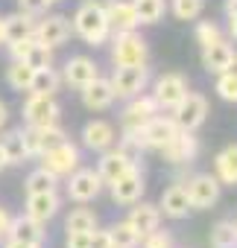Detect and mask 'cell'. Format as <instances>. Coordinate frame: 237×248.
<instances>
[{"instance_id":"8d00e7d4","label":"cell","mask_w":237,"mask_h":248,"mask_svg":"<svg viewBox=\"0 0 237 248\" xmlns=\"http://www.w3.org/2000/svg\"><path fill=\"white\" fill-rule=\"evenodd\" d=\"M196 44L205 50V47H211V44H217L220 38H222V32H220V27L214 24V21H199L196 24Z\"/></svg>"},{"instance_id":"f546056e","label":"cell","mask_w":237,"mask_h":248,"mask_svg":"<svg viewBox=\"0 0 237 248\" xmlns=\"http://www.w3.org/2000/svg\"><path fill=\"white\" fill-rule=\"evenodd\" d=\"M211 248H237V222L220 219L211 228Z\"/></svg>"},{"instance_id":"7bdbcfd3","label":"cell","mask_w":237,"mask_h":248,"mask_svg":"<svg viewBox=\"0 0 237 248\" xmlns=\"http://www.w3.org/2000/svg\"><path fill=\"white\" fill-rule=\"evenodd\" d=\"M91 248H114V245H111V233L94 228V231H91Z\"/></svg>"},{"instance_id":"cb8c5ba5","label":"cell","mask_w":237,"mask_h":248,"mask_svg":"<svg viewBox=\"0 0 237 248\" xmlns=\"http://www.w3.org/2000/svg\"><path fill=\"white\" fill-rule=\"evenodd\" d=\"M126 222L144 236V233H150V231H155L158 225H161V210H158V204H147V202H135L132 204V210H129V216H126Z\"/></svg>"},{"instance_id":"ab89813d","label":"cell","mask_w":237,"mask_h":248,"mask_svg":"<svg viewBox=\"0 0 237 248\" xmlns=\"http://www.w3.org/2000/svg\"><path fill=\"white\" fill-rule=\"evenodd\" d=\"M50 6H53L50 0H18V12H27V15H33V18L47 15Z\"/></svg>"},{"instance_id":"30bf717a","label":"cell","mask_w":237,"mask_h":248,"mask_svg":"<svg viewBox=\"0 0 237 248\" xmlns=\"http://www.w3.org/2000/svg\"><path fill=\"white\" fill-rule=\"evenodd\" d=\"M79 161H82V158H79V149H76L70 140H62L59 146L41 152V167L50 170V172L59 175V178H68L70 172H76V170H79Z\"/></svg>"},{"instance_id":"f907efd6","label":"cell","mask_w":237,"mask_h":248,"mask_svg":"<svg viewBox=\"0 0 237 248\" xmlns=\"http://www.w3.org/2000/svg\"><path fill=\"white\" fill-rule=\"evenodd\" d=\"M9 161H6V152H3V143H0V170H6Z\"/></svg>"},{"instance_id":"7a4b0ae2","label":"cell","mask_w":237,"mask_h":248,"mask_svg":"<svg viewBox=\"0 0 237 248\" xmlns=\"http://www.w3.org/2000/svg\"><path fill=\"white\" fill-rule=\"evenodd\" d=\"M147 59H150V47L135 30L132 32H111V62H114V67L147 64Z\"/></svg>"},{"instance_id":"e575fe53","label":"cell","mask_w":237,"mask_h":248,"mask_svg":"<svg viewBox=\"0 0 237 248\" xmlns=\"http://www.w3.org/2000/svg\"><path fill=\"white\" fill-rule=\"evenodd\" d=\"M205 9V0H170V12L176 21H196Z\"/></svg>"},{"instance_id":"d6a6232c","label":"cell","mask_w":237,"mask_h":248,"mask_svg":"<svg viewBox=\"0 0 237 248\" xmlns=\"http://www.w3.org/2000/svg\"><path fill=\"white\" fill-rule=\"evenodd\" d=\"M108 233H111V245H114V248H138V245H141V233H138L126 219L117 222V225H111Z\"/></svg>"},{"instance_id":"c3c4849f","label":"cell","mask_w":237,"mask_h":248,"mask_svg":"<svg viewBox=\"0 0 237 248\" xmlns=\"http://www.w3.org/2000/svg\"><path fill=\"white\" fill-rule=\"evenodd\" d=\"M228 35L237 41V18H228Z\"/></svg>"},{"instance_id":"d4e9b609","label":"cell","mask_w":237,"mask_h":248,"mask_svg":"<svg viewBox=\"0 0 237 248\" xmlns=\"http://www.w3.org/2000/svg\"><path fill=\"white\" fill-rule=\"evenodd\" d=\"M35 24H38V18H33V15H27V12L6 15V18H3L6 44H15V41H21V38H35Z\"/></svg>"},{"instance_id":"6da1fadb","label":"cell","mask_w":237,"mask_h":248,"mask_svg":"<svg viewBox=\"0 0 237 248\" xmlns=\"http://www.w3.org/2000/svg\"><path fill=\"white\" fill-rule=\"evenodd\" d=\"M70 27H73V32H76L85 44H91V47H100V44H105V41L111 38V27H108L105 9H97V6H88V3H82V6L76 9Z\"/></svg>"},{"instance_id":"7dc6e473","label":"cell","mask_w":237,"mask_h":248,"mask_svg":"<svg viewBox=\"0 0 237 248\" xmlns=\"http://www.w3.org/2000/svg\"><path fill=\"white\" fill-rule=\"evenodd\" d=\"M3 248H33V245H24V242H18V239H3Z\"/></svg>"},{"instance_id":"60d3db41","label":"cell","mask_w":237,"mask_h":248,"mask_svg":"<svg viewBox=\"0 0 237 248\" xmlns=\"http://www.w3.org/2000/svg\"><path fill=\"white\" fill-rule=\"evenodd\" d=\"M33 44H35V38H21V41L9 44V56H12V62H24L27 53L33 50Z\"/></svg>"},{"instance_id":"ffe728a7","label":"cell","mask_w":237,"mask_h":248,"mask_svg":"<svg viewBox=\"0 0 237 248\" xmlns=\"http://www.w3.org/2000/svg\"><path fill=\"white\" fill-rule=\"evenodd\" d=\"M9 239H18L24 245H33V248H41L44 239H47V231L41 222L30 219L27 213L24 216H12V225H9Z\"/></svg>"},{"instance_id":"1f68e13d","label":"cell","mask_w":237,"mask_h":248,"mask_svg":"<svg viewBox=\"0 0 237 248\" xmlns=\"http://www.w3.org/2000/svg\"><path fill=\"white\" fill-rule=\"evenodd\" d=\"M33 76H35V67H30L27 62H12L6 67V82L12 91H30Z\"/></svg>"},{"instance_id":"5bb4252c","label":"cell","mask_w":237,"mask_h":248,"mask_svg":"<svg viewBox=\"0 0 237 248\" xmlns=\"http://www.w3.org/2000/svg\"><path fill=\"white\" fill-rule=\"evenodd\" d=\"M161 158L167 161V164H173V167H187V164H193L196 161V155H199V140L193 138V132H179L170 143H164L161 149Z\"/></svg>"},{"instance_id":"3957f363","label":"cell","mask_w":237,"mask_h":248,"mask_svg":"<svg viewBox=\"0 0 237 248\" xmlns=\"http://www.w3.org/2000/svg\"><path fill=\"white\" fill-rule=\"evenodd\" d=\"M179 135V126H176V120L167 117V114H155L144 129L132 132V138L138 140V146L147 152V149H161L164 143H170L173 138Z\"/></svg>"},{"instance_id":"ac0fdd59","label":"cell","mask_w":237,"mask_h":248,"mask_svg":"<svg viewBox=\"0 0 237 248\" xmlns=\"http://www.w3.org/2000/svg\"><path fill=\"white\" fill-rule=\"evenodd\" d=\"M105 18H108L111 32H132V30L141 27L132 0H111V3L105 6Z\"/></svg>"},{"instance_id":"83f0119b","label":"cell","mask_w":237,"mask_h":248,"mask_svg":"<svg viewBox=\"0 0 237 248\" xmlns=\"http://www.w3.org/2000/svg\"><path fill=\"white\" fill-rule=\"evenodd\" d=\"M59 88H62V73L50 64V67L35 70L33 85H30V93H47V96H56V91H59Z\"/></svg>"},{"instance_id":"7402d4cb","label":"cell","mask_w":237,"mask_h":248,"mask_svg":"<svg viewBox=\"0 0 237 248\" xmlns=\"http://www.w3.org/2000/svg\"><path fill=\"white\" fill-rule=\"evenodd\" d=\"M158 210L170 219H185L193 207H190V199H187V190L185 184H170L164 193H161V202H158Z\"/></svg>"},{"instance_id":"f1b7e54d","label":"cell","mask_w":237,"mask_h":248,"mask_svg":"<svg viewBox=\"0 0 237 248\" xmlns=\"http://www.w3.org/2000/svg\"><path fill=\"white\" fill-rule=\"evenodd\" d=\"M24 190H27V196H33V193H50V190H59V175H53L50 170L38 167V170H33V172L27 175Z\"/></svg>"},{"instance_id":"9c48e42d","label":"cell","mask_w":237,"mask_h":248,"mask_svg":"<svg viewBox=\"0 0 237 248\" xmlns=\"http://www.w3.org/2000/svg\"><path fill=\"white\" fill-rule=\"evenodd\" d=\"M21 114H24L27 126H53V123H59L62 108L47 93H30L27 102H24V108H21Z\"/></svg>"},{"instance_id":"8992f818","label":"cell","mask_w":237,"mask_h":248,"mask_svg":"<svg viewBox=\"0 0 237 248\" xmlns=\"http://www.w3.org/2000/svg\"><path fill=\"white\" fill-rule=\"evenodd\" d=\"M155 114H158V105H155L152 93H150V96H147V93L132 96V99L126 102L123 114H120V135H132V132L144 129Z\"/></svg>"},{"instance_id":"db71d44e","label":"cell","mask_w":237,"mask_h":248,"mask_svg":"<svg viewBox=\"0 0 237 248\" xmlns=\"http://www.w3.org/2000/svg\"><path fill=\"white\" fill-rule=\"evenodd\" d=\"M50 3H62V0H50Z\"/></svg>"},{"instance_id":"484cf974","label":"cell","mask_w":237,"mask_h":248,"mask_svg":"<svg viewBox=\"0 0 237 248\" xmlns=\"http://www.w3.org/2000/svg\"><path fill=\"white\" fill-rule=\"evenodd\" d=\"M214 175L220 178L222 187H234V184H237V143L225 146V149L214 158Z\"/></svg>"},{"instance_id":"e0dca14e","label":"cell","mask_w":237,"mask_h":248,"mask_svg":"<svg viewBox=\"0 0 237 248\" xmlns=\"http://www.w3.org/2000/svg\"><path fill=\"white\" fill-rule=\"evenodd\" d=\"M82 143L91 152H105L117 143V132L108 120H91L82 126Z\"/></svg>"},{"instance_id":"4316f807","label":"cell","mask_w":237,"mask_h":248,"mask_svg":"<svg viewBox=\"0 0 237 248\" xmlns=\"http://www.w3.org/2000/svg\"><path fill=\"white\" fill-rule=\"evenodd\" d=\"M0 143H3V152H6L9 167H21V164L30 161V152L24 146V132L21 129H12L6 138H0Z\"/></svg>"},{"instance_id":"f6af8a7d","label":"cell","mask_w":237,"mask_h":248,"mask_svg":"<svg viewBox=\"0 0 237 248\" xmlns=\"http://www.w3.org/2000/svg\"><path fill=\"white\" fill-rule=\"evenodd\" d=\"M6 123H9V105H6L3 99H0V129H3Z\"/></svg>"},{"instance_id":"ba28073f","label":"cell","mask_w":237,"mask_h":248,"mask_svg":"<svg viewBox=\"0 0 237 248\" xmlns=\"http://www.w3.org/2000/svg\"><path fill=\"white\" fill-rule=\"evenodd\" d=\"M102 187H105V181L100 178L97 170L79 167L76 172L68 175V199H73V202H79V204L94 202V199L102 193Z\"/></svg>"},{"instance_id":"5b68a950","label":"cell","mask_w":237,"mask_h":248,"mask_svg":"<svg viewBox=\"0 0 237 248\" xmlns=\"http://www.w3.org/2000/svg\"><path fill=\"white\" fill-rule=\"evenodd\" d=\"M170 117L176 120L179 132H196L202 123H205V117H208V99H205L202 93L187 91L185 99L170 111Z\"/></svg>"},{"instance_id":"ee69618b","label":"cell","mask_w":237,"mask_h":248,"mask_svg":"<svg viewBox=\"0 0 237 248\" xmlns=\"http://www.w3.org/2000/svg\"><path fill=\"white\" fill-rule=\"evenodd\" d=\"M9 225H12V213L6 207H0V242L9 236Z\"/></svg>"},{"instance_id":"8fae6325","label":"cell","mask_w":237,"mask_h":248,"mask_svg":"<svg viewBox=\"0 0 237 248\" xmlns=\"http://www.w3.org/2000/svg\"><path fill=\"white\" fill-rule=\"evenodd\" d=\"M70 32H73L70 18L56 15V12H53V15H41V18H38V24H35V41H38V44H44V47H50V50H56V47L68 44Z\"/></svg>"},{"instance_id":"816d5d0a","label":"cell","mask_w":237,"mask_h":248,"mask_svg":"<svg viewBox=\"0 0 237 248\" xmlns=\"http://www.w3.org/2000/svg\"><path fill=\"white\" fill-rule=\"evenodd\" d=\"M0 44H6V27H3V18H0Z\"/></svg>"},{"instance_id":"2e32d148","label":"cell","mask_w":237,"mask_h":248,"mask_svg":"<svg viewBox=\"0 0 237 248\" xmlns=\"http://www.w3.org/2000/svg\"><path fill=\"white\" fill-rule=\"evenodd\" d=\"M132 167H138V161L132 158V155H126L120 146H111V149H105V152H100V164H97V172H100V178L105 181V184H114L120 175H126Z\"/></svg>"},{"instance_id":"74e56055","label":"cell","mask_w":237,"mask_h":248,"mask_svg":"<svg viewBox=\"0 0 237 248\" xmlns=\"http://www.w3.org/2000/svg\"><path fill=\"white\" fill-rule=\"evenodd\" d=\"M30 67H35V70H41V67H50L53 64V50L50 47H44V44H33V50L27 53V59H24Z\"/></svg>"},{"instance_id":"44dd1931","label":"cell","mask_w":237,"mask_h":248,"mask_svg":"<svg viewBox=\"0 0 237 248\" xmlns=\"http://www.w3.org/2000/svg\"><path fill=\"white\" fill-rule=\"evenodd\" d=\"M82 105L88 108V111H105V108H111V102L117 99L114 96V88H111V79H102V76H97L91 85H85L82 91Z\"/></svg>"},{"instance_id":"d590c367","label":"cell","mask_w":237,"mask_h":248,"mask_svg":"<svg viewBox=\"0 0 237 248\" xmlns=\"http://www.w3.org/2000/svg\"><path fill=\"white\" fill-rule=\"evenodd\" d=\"M214 91H217L220 99H225V102H237V73H231V70L220 73Z\"/></svg>"},{"instance_id":"836d02e7","label":"cell","mask_w":237,"mask_h":248,"mask_svg":"<svg viewBox=\"0 0 237 248\" xmlns=\"http://www.w3.org/2000/svg\"><path fill=\"white\" fill-rule=\"evenodd\" d=\"M97 228V213L88 210V207H73L65 219V231L73 233V231H94Z\"/></svg>"},{"instance_id":"4fadbf2b","label":"cell","mask_w":237,"mask_h":248,"mask_svg":"<svg viewBox=\"0 0 237 248\" xmlns=\"http://www.w3.org/2000/svg\"><path fill=\"white\" fill-rule=\"evenodd\" d=\"M111 187V202L114 204H120V207H132L135 202L144 199V190H147V181H144V172L141 167H132L126 175H120Z\"/></svg>"},{"instance_id":"4dcf8cb0","label":"cell","mask_w":237,"mask_h":248,"mask_svg":"<svg viewBox=\"0 0 237 248\" xmlns=\"http://www.w3.org/2000/svg\"><path fill=\"white\" fill-rule=\"evenodd\" d=\"M132 6H135L138 21H141L144 27L158 24V21L164 18V12H167V3H164V0H132Z\"/></svg>"},{"instance_id":"277c9868","label":"cell","mask_w":237,"mask_h":248,"mask_svg":"<svg viewBox=\"0 0 237 248\" xmlns=\"http://www.w3.org/2000/svg\"><path fill=\"white\" fill-rule=\"evenodd\" d=\"M185 190H187V199H190V207L193 210H208L220 202V178L211 175V172H196L185 181Z\"/></svg>"},{"instance_id":"b9f144b4","label":"cell","mask_w":237,"mask_h":248,"mask_svg":"<svg viewBox=\"0 0 237 248\" xmlns=\"http://www.w3.org/2000/svg\"><path fill=\"white\" fill-rule=\"evenodd\" d=\"M65 248H91V231H73L65 236Z\"/></svg>"},{"instance_id":"9a60e30c","label":"cell","mask_w":237,"mask_h":248,"mask_svg":"<svg viewBox=\"0 0 237 248\" xmlns=\"http://www.w3.org/2000/svg\"><path fill=\"white\" fill-rule=\"evenodd\" d=\"M97 76H100V64L94 59H88V56H70L65 62V67H62V82L70 85V88H76V91H82L85 85H91Z\"/></svg>"},{"instance_id":"7c38bea8","label":"cell","mask_w":237,"mask_h":248,"mask_svg":"<svg viewBox=\"0 0 237 248\" xmlns=\"http://www.w3.org/2000/svg\"><path fill=\"white\" fill-rule=\"evenodd\" d=\"M187 93V79L182 73H164L155 79V88H152V99L158 105V111H173Z\"/></svg>"},{"instance_id":"f35d334b","label":"cell","mask_w":237,"mask_h":248,"mask_svg":"<svg viewBox=\"0 0 237 248\" xmlns=\"http://www.w3.org/2000/svg\"><path fill=\"white\" fill-rule=\"evenodd\" d=\"M141 248H173V236L170 231H161V225L150 233L141 236Z\"/></svg>"},{"instance_id":"681fc988","label":"cell","mask_w":237,"mask_h":248,"mask_svg":"<svg viewBox=\"0 0 237 248\" xmlns=\"http://www.w3.org/2000/svg\"><path fill=\"white\" fill-rule=\"evenodd\" d=\"M85 3H88V6H97V9H105L111 0H85Z\"/></svg>"},{"instance_id":"52a82bcc","label":"cell","mask_w":237,"mask_h":248,"mask_svg":"<svg viewBox=\"0 0 237 248\" xmlns=\"http://www.w3.org/2000/svg\"><path fill=\"white\" fill-rule=\"evenodd\" d=\"M147 82H150V67H147V64L114 67V76H111L114 96H120V99H132V96L144 93V91H147Z\"/></svg>"},{"instance_id":"f5cc1de1","label":"cell","mask_w":237,"mask_h":248,"mask_svg":"<svg viewBox=\"0 0 237 248\" xmlns=\"http://www.w3.org/2000/svg\"><path fill=\"white\" fill-rule=\"evenodd\" d=\"M231 73H237V53H234V59H231V67H228Z\"/></svg>"},{"instance_id":"d6986e66","label":"cell","mask_w":237,"mask_h":248,"mask_svg":"<svg viewBox=\"0 0 237 248\" xmlns=\"http://www.w3.org/2000/svg\"><path fill=\"white\" fill-rule=\"evenodd\" d=\"M59 207H62V199H59L56 190H50V193H33V196H27L24 213H27L30 219H35V222L47 225V222L59 213Z\"/></svg>"},{"instance_id":"bcb514c9","label":"cell","mask_w":237,"mask_h":248,"mask_svg":"<svg viewBox=\"0 0 237 248\" xmlns=\"http://www.w3.org/2000/svg\"><path fill=\"white\" fill-rule=\"evenodd\" d=\"M225 15L228 18H237V0H225Z\"/></svg>"},{"instance_id":"603a6c76","label":"cell","mask_w":237,"mask_h":248,"mask_svg":"<svg viewBox=\"0 0 237 248\" xmlns=\"http://www.w3.org/2000/svg\"><path fill=\"white\" fill-rule=\"evenodd\" d=\"M231 59H234V47H231L225 38H220L217 44H211V47L202 50V67H205L208 73H214V76L225 73V70L231 67Z\"/></svg>"}]
</instances>
